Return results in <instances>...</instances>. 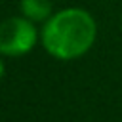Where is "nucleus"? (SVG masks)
Listing matches in <instances>:
<instances>
[{"label":"nucleus","mask_w":122,"mask_h":122,"mask_svg":"<svg viewBox=\"0 0 122 122\" xmlns=\"http://www.w3.org/2000/svg\"><path fill=\"white\" fill-rule=\"evenodd\" d=\"M95 38L97 23L84 8H63L51 13L40 30V42L44 50L61 61L82 57L92 50Z\"/></svg>","instance_id":"nucleus-1"},{"label":"nucleus","mask_w":122,"mask_h":122,"mask_svg":"<svg viewBox=\"0 0 122 122\" xmlns=\"http://www.w3.org/2000/svg\"><path fill=\"white\" fill-rule=\"evenodd\" d=\"M38 40L40 32L36 25L25 15H11L0 23V55L21 57L29 53Z\"/></svg>","instance_id":"nucleus-2"},{"label":"nucleus","mask_w":122,"mask_h":122,"mask_svg":"<svg viewBox=\"0 0 122 122\" xmlns=\"http://www.w3.org/2000/svg\"><path fill=\"white\" fill-rule=\"evenodd\" d=\"M19 10L32 23H44L51 17L53 4L51 0H19Z\"/></svg>","instance_id":"nucleus-3"},{"label":"nucleus","mask_w":122,"mask_h":122,"mask_svg":"<svg viewBox=\"0 0 122 122\" xmlns=\"http://www.w3.org/2000/svg\"><path fill=\"white\" fill-rule=\"evenodd\" d=\"M4 76V63H2V59H0V78Z\"/></svg>","instance_id":"nucleus-4"},{"label":"nucleus","mask_w":122,"mask_h":122,"mask_svg":"<svg viewBox=\"0 0 122 122\" xmlns=\"http://www.w3.org/2000/svg\"><path fill=\"white\" fill-rule=\"evenodd\" d=\"M120 29H122V17H120Z\"/></svg>","instance_id":"nucleus-5"}]
</instances>
